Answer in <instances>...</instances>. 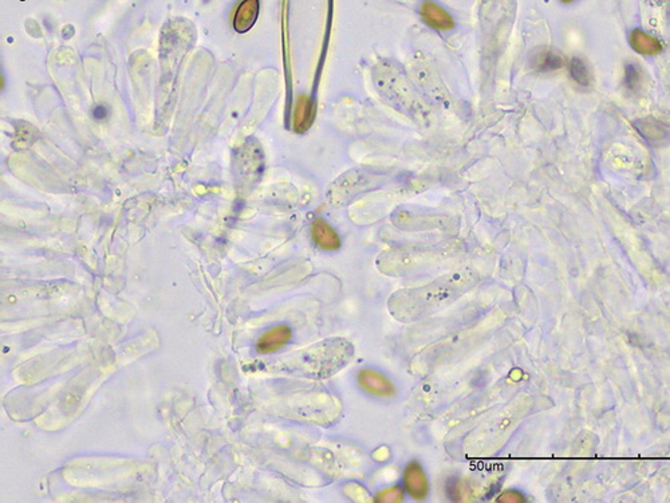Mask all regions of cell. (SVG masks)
<instances>
[{"mask_svg": "<svg viewBox=\"0 0 670 503\" xmlns=\"http://www.w3.org/2000/svg\"><path fill=\"white\" fill-rule=\"evenodd\" d=\"M402 486L413 499H426L429 494V481L420 462L412 460L407 464L402 473Z\"/></svg>", "mask_w": 670, "mask_h": 503, "instance_id": "obj_1", "label": "cell"}, {"mask_svg": "<svg viewBox=\"0 0 670 503\" xmlns=\"http://www.w3.org/2000/svg\"><path fill=\"white\" fill-rule=\"evenodd\" d=\"M357 381L369 395L377 398H393L395 395L393 383L379 370L370 368L360 370L357 374Z\"/></svg>", "mask_w": 670, "mask_h": 503, "instance_id": "obj_2", "label": "cell"}, {"mask_svg": "<svg viewBox=\"0 0 670 503\" xmlns=\"http://www.w3.org/2000/svg\"><path fill=\"white\" fill-rule=\"evenodd\" d=\"M292 339L290 326L277 325L265 330L256 342V351L262 355H270L286 346Z\"/></svg>", "mask_w": 670, "mask_h": 503, "instance_id": "obj_3", "label": "cell"}, {"mask_svg": "<svg viewBox=\"0 0 670 503\" xmlns=\"http://www.w3.org/2000/svg\"><path fill=\"white\" fill-rule=\"evenodd\" d=\"M311 237L314 243L324 252H335L341 247V237L334 228L324 219H315L311 226Z\"/></svg>", "mask_w": 670, "mask_h": 503, "instance_id": "obj_4", "label": "cell"}, {"mask_svg": "<svg viewBox=\"0 0 670 503\" xmlns=\"http://www.w3.org/2000/svg\"><path fill=\"white\" fill-rule=\"evenodd\" d=\"M423 19L436 30H451L454 26L452 16L433 1H425L421 7Z\"/></svg>", "mask_w": 670, "mask_h": 503, "instance_id": "obj_5", "label": "cell"}, {"mask_svg": "<svg viewBox=\"0 0 670 503\" xmlns=\"http://www.w3.org/2000/svg\"><path fill=\"white\" fill-rule=\"evenodd\" d=\"M259 14V0H244L236 10L233 27L237 32H246L249 30Z\"/></svg>", "mask_w": 670, "mask_h": 503, "instance_id": "obj_6", "label": "cell"}, {"mask_svg": "<svg viewBox=\"0 0 670 503\" xmlns=\"http://www.w3.org/2000/svg\"><path fill=\"white\" fill-rule=\"evenodd\" d=\"M637 128L641 131L643 137H646L650 143H655L657 145H662L664 141L670 140L669 128L655 119H646L645 124L640 121V125L637 124Z\"/></svg>", "mask_w": 670, "mask_h": 503, "instance_id": "obj_7", "label": "cell"}, {"mask_svg": "<svg viewBox=\"0 0 670 503\" xmlns=\"http://www.w3.org/2000/svg\"><path fill=\"white\" fill-rule=\"evenodd\" d=\"M630 42L637 51L643 53V54H655V53L661 50V46L657 42L656 39L649 37L648 34H645L641 30H636L631 32Z\"/></svg>", "mask_w": 670, "mask_h": 503, "instance_id": "obj_8", "label": "cell"}, {"mask_svg": "<svg viewBox=\"0 0 670 503\" xmlns=\"http://www.w3.org/2000/svg\"><path fill=\"white\" fill-rule=\"evenodd\" d=\"M314 119V106L310 103V100L306 97H301L298 101V107L295 112V121H296V128L298 131H305L307 129Z\"/></svg>", "mask_w": 670, "mask_h": 503, "instance_id": "obj_9", "label": "cell"}, {"mask_svg": "<svg viewBox=\"0 0 670 503\" xmlns=\"http://www.w3.org/2000/svg\"><path fill=\"white\" fill-rule=\"evenodd\" d=\"M563 58L556 55L554 53H543L538 54L534 58V67L539 72H551V70H558L563 66Z\"/></svg>", "mask_w": 670, "mask_h": 503, "instance_id": "obj_10", "label": "cell"}, {"mask_svg": "<svg viewBox=\"0 0 670 503\" xmlns=\"http://www.w3.org/2000/svg\"><path fill=\"white\" fill-rule=\"evenodd\" d=\"M570 74L582 86H589L591 82V73L587 69L586 63L579 58H572L570 62Z\"/></svg>", "mask_w": 670, "mask_h": 503, "instance_id": "obj_11", "label": "cell"}, {"mask_svg": "<svg viewBox=\"0 0 670 503\" xmlns=\"http://www.w3.org/2000/svg\"><path fill=\"white\" fill-rule=\"evenodd\" d=\"M405 488L404 486H393V488H383L376 495V502L400 503L405 498Z\"/></svg>", "mask_w": 670, "mask_h": 503, "instance_id": "obj_12", "label": "cell"}, {"mask_svg": "<svg viewBox=\"0 0 670 503\" xmlns=\"http://www.w3.org/2000/svg\"><path fill=\"white\" fill-rule=\"evenodd\" d=\"M642 72L640 66L636 63H630L626 66V86L631 91H638L641 89Z\"/></svg>", "mask_w": 670, "mask_h": 503, "instance_id": "obj_13", "label": "cell"}, {"mask_svg": "<svg viewBox=\"0 0 670 503\" xmlns=\"http://www.w3.org/2000/svg\"><path fill=\"white\" fill-rule=\"evenodd\" d=\"M523 501H525V498L522 497V494H519L516 491H506L500 497H497V502L516 503L523 502Z\"/></svg>", "mask_w": 670, "mask_h": 503, "instance_id": "obj_14", "label": "cell"}, {"mask_svg": "<svg viewBox=\"0 0 670 503\" xmlns=\"http://www.w3.org/2000/svg\"><path fill=\"white\" fill-rule=\"evenodd\" d=\"M93 116H94V119H103L105 117H106V116H107V110H106V107H105V106L100 105V106H97V107L94 109V112H93Z\"/></svg>", "mask_w": 670, "mask_h": 503, "instance_id": "obj_15", "label": "cell"}, {"mask_svg": "<svg viewBox=\"0 0 670 503\" xmlns=\"http://www.w3.org/2000/svg\"><path fill=\"white\" fill-rule=\"evenodd\" d=\"M563 1H565V3H570V1H572V0H563Z\"/></svg>", "mask_w": 670, "mask_h": 503, "instance_id": "obj_16", "label": "cell"}]
</instances>
